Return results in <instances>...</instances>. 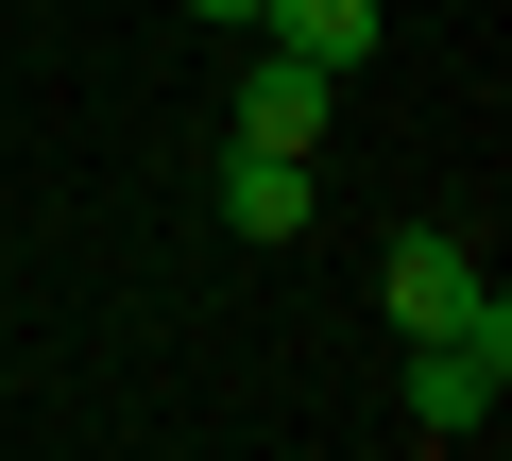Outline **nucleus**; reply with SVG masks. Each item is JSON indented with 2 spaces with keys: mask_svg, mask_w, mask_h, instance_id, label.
Returning <instances> with one entry per match:
<instances>
[{
  "mask_svg": "<svg viewBox=\"0 0 512 461\" xmlns=\"http://www.w3.org/2000/svg\"><path fill=\"white\" fill-rule=\"evenodd\" d=\"M325 120H342V69H308V52H274L256 35V69H239V154H325Z\"/></svg>",
  "mask_w": 512,
  "mask_h": 461,
  "instance_id": "f03ea898",
  "label": "nucleus"
},
{
  "mask_svg": "<svg viewBox=\"0 0 512 461\" xmlns=\"http://www.w3.org/2000/svg\"><path fill=\"white\" fill-rule=\"evenodd\" d=\"M188 18H205V35H256V0H188Z\"/></svg>",
  "mask_w": 512,
  "mask_h": 461,
  "instance_id": "39448f33",
  "label": "nucleus"
},
{
  "mask_svg": "<svg viewBox=\"0 0 512 461\" xmlns=\"http://www.w3.org/2000/svg\"><path fill=\"white\" fill-rule=\"evenodd\" d=\"M256 35H274V52H308V69H376V0H256Z\"/></svg>",
  "mask_w": 512,
  "mask_h": 461,
  "instance_id": "20e7f679",
  "label": "nucleus"
},
{
  "mask_svg": "<svg viewBox=\"0 0 512 461\" xmlns=\"http://www.w3.org/2000/svg\"><path fill=\"white\" fill-rule=\"evenodd\" d=\"M478 291H495V274H478V240H461V222H410V240L376 257V308H393L410 342H444V325H478Z\"/></svg>",
  "mask_w": 512,
  "mask_h": 461,
  "instance_id": "f257e3e1",
  "label": "nucleus"
},
{
  "mask_svg": "<svg viewBox=\"0 0 512 461\" xmlns=\"http://www.w3.org/2000/svg\"><path fill=\"white\" fill-rule=\"evenodd\" d=\"M222 240H308V154H222Z\"/></svg>",
  "mask_w": 512,
  "mask_h": 461,
  "instance_id": "7ed1b4c3",
  "label": "nucleus"
}]
</instances>
